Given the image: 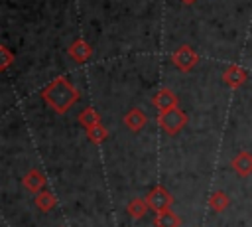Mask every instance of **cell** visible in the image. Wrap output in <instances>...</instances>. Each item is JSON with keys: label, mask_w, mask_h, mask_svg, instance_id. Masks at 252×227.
I'll return each mask as SVG.
<instances>
[{"label": "cell", "mask_w": 252, "mask_h": 227, "mask_svg": "<svg viewBox=\"0 0 252 227\" xmlns=\"http://www.w3.org/2000/svg\"><path fill=\"white\" fill-rule=\"evenodd\" d=\"M146 201H148L150 211L161 213V211H167V209L173 205V195H171L163 186H156V188H152L150 193L146 195Z\"/></svg>", "instance_id": "cell-4"}, {"label": "cell", "mask_w": 252, "mask_h": 227, "mask_svg": "<svg viewBox=\"0 0 252 227\" xmlns=\"http://www.w3.org/2000/svg\"><path fill=\"white\" fill-rule=\"evenodd\" d=\"M181 2H183V4H195L197 0H181Z\"/></svg>", "instance_id": "cell-18"}, {"label": "cell", "mask_w": 252, "mask_h": 227, "mask_svg": "<svg viewBox=\"0 0 252 227\" xmlns=\"http://www.w3.org/2000/svg\"><path fill=\"white\" fill-rule=\"evenodd\" d=\"M14 61V53L6 47V45H0V69L6 71Z\"/></svg>", "instance_id": "cell-17"}, {"label": "cell", "mask_w": 252, "mask_h": 227, "mask_svg": "<svg viewBox=\"0 0 252 227\" xmlns=\"http://www.w3.org/2000/svg\"><path fill=\"white\" fill-rule=\"evenodd\" d=\"M177 103H179V99H177V95L171 91V89H159L154 97H152V105L159 111V113H163V111H169V109H175L177 107Z\"/></svg>", "instance_id": "cell-5"}, {"label": "cell", "mask_w": 252, "mask_h": 227, "mask_svg": "<svg viewBox=\"0 0 252 227\" xmlns=\"http://www.w3.org/2000/svg\"><path fill=\"white\" fill-rule=\"evenodd\" d=\"M246 79H248V73H246V69H242L240 65H228V67L222 71V83H226V85L232 87V89L242 87V85L246 83Z\"/></svg>", "instance_id": "cell-6"}, {"label": "cell", "mask_w": 252, "mask_h": 227, "mask_svg": "<svg viewBox=\"0 0 252 227\" xmlns=\"http://www.w3.org/2000/svg\"><path fill=\"white\" fill-rule=\"evenodd\" d=\"M124 124H126L128 130L138 132V130H142V128L148 124V114H146L142 109L132 107V109H128L126 114H124Z\"/></svg>", "instance_id": "cell-7"}, {"label": "cell", "mask_w": 252, "mask_h": 227, "mask_svg": "<svg viewBox=\"0 0 252 227\" xmlns=\"http://www.w3.org/2000/svg\"><path fill=\"white\" fill-rule=\"evenodd\" d=\"M77 120H79V124H83L85 128H93V126L100 124V114H98L93 107H85V109L79 113Z\"/></svg>", "instance_id": "cell-15"}, {"label": "cell", "mask_w": 252, "mask_h": 227, "mask_svg": "<svg viewBox=\"0 0 252 227\" xmlns=\"http://www.w3.org/2000/svg\"><path fill=\"white\" fill-rule=\"evenodd\" d=\"M171 63H173V67H177L179 71H183V73H187V71H191L197 63H199V55H197V51L191 47V45H179L173 53H171Z\"/></svg>", "instance_id": "cell-3"}, {"label": "cell", "mask_w": 252, "mask_h": 227, "mask_svg": "<svg viewBox=\"0 0 252 227\" xmlns=\"http://www.w3.org/2000/svg\"><path fill=\"white\" fill-rule=\"evenodd\" d=\"M154 225H156V227H179V225H181V219H179L177 213H173L171 209H167V211L156 213Z\"/></svg>", "instance_id": "cell-13"}, {"label": "cell", "mask_w": 252, "mask_h": 227, "mask_svg": "<svg viewBox=\"0 0 252 227\" xmlns=\"http://www.w3.org/2000/svg\"><path fill=\"white\" fill-rule=\"evenodd\" d=\"M158 124L163 132L167 134H177L185 124H187V114L175 107V109H169V111H163L158 114Z\"/></svg>", "instance_id": "cell-2"}, {"label": "cell", "mask_w": 252, "mask_h": 227, "mask_svg": "<svg viewBox=\"0 0 252 227\" xmlns=\"http://www.w3.org/2000/svg\"><path fill=\"white\" fill-rule=\"evenodd\" d=\"M41 99L57 114H65L79 101V91L73 87V83L67 77H57L41 91Z\"/></svg>", "instance_id": "cell-1"}, {"label": "cell", "mask_w": 252, "mask_h": 227, "mask_svg": "<svg viewBox=\"0 0 252 227\" xmlns=\"http://www.w3.org/2000/svg\"><path fill=\"white\" fill-rule=\"evenodd\" d=\"M33 203H35V207H37L39 211L47 213V211L55 209V205H57V197H55V195H53L49 189H41L39 193H35Z\"/></svg>", "instance_id": "cell-11"}, {"label": "cell", "mask_w": 252, "mask_h": 227, "mask_svg": "<svg viewBox=\"0 0 252 227\" xmlns=\"http://www.w3.org/2000/svg\"><path fill=\"white\" fill-rule=\"evenodd\" d=\"M24 188H26L30 193H39L41 189H45V176H43L39 170L32 168V170L24 176Z\"/></svg>", "instance_id": "cell-9"}, {"label": "cell", "mask_w": 252, "mask_h": 227, "mask_svg": "<svg viewBox=\"0 0 252 227\" xmlns=\"http://www.w3.org/2000/svg\"><path fill=\"white\" fill-rule=\"evenodd\" d=\"M228 205H230V197H228L226 191L217 189V191H213V193L209 195V207H211L215 213H222Z\"/></svg>", "instance_id": "cell-12"}, {"label": "cell", "mask_w": 252, "mask_h": 227, "mask_svg": "<svg viewBox=\"0 0 252 227\" xmlns=\"http://www.w3.org/2000/svg\"><path fill=\"white\" fill-rule=\"evenodd\" d=\"M126 211H128L130 217H134V219H142V217L150 211V207H148V201H146V199H142V197H134V199L128 201Z\"/></svg>", "instance_id": "cell-14"}, {"label": "cell", "mask_w": 252, "mask_h": 227, "mask_svg": "<svg viewBox=\"0 0 252 227\" xmlns=\"http://www.w3.org/2000/svg\"><path fill=\"white\" fill-rule=\"evenodd\" d=\"M232 170L238 174V176H242V178H246V176H250L252 174V154L250 152H238L234 158H232Z\"/></svg>", "instance_id": "cell-10"}, {"label": "cell", "mask_w": 252, "mask_h": 227, "mask_svg": "<svg viewBox=\"0 0 252 227\" xmlns=\"http://www.w3.org/2000/svg\"><path fill=\"white\" fill-rule=\"evenodd\" d=\"M106 136H108V130H106L102 124H96V126H93V128H87V138H89V142H93V144L104 142Z\"/></svg>", "instance_id": "cell-16"}, {"label": "cell", "mask_w": 252, "mask_h": 227, "mask_svg": "<svg viewBox=\"0 0 252 227\" xmlns=\"http://www.w3.org/2000/svg\"><path fill=\"white\" fill-rule=\"evenodd\" d=\"M67 53H69V57H71L73 61H77V63H85V61L93 55V47H91L83 38H79V39H75V41L69 45Z\"/></svg>", "instance_id": "cell-8"}]
</instances>
